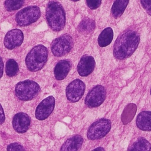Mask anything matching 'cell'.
<instances>
[{"label":"cell","instance_id":"1","mask_svg":"<svg viewBox=\"0 0 151 151\" xmlns=\"http://www.w3.org/2000/svg\"><path fill=\"white\" fill-rule=\"evenodd\" d=\"M140 42L139 33L127 29L121 33L116 39L113 47V55L118 60H124L131 56Z\"/></svg>","mask_w":151,"mask_h":151},{"label":"cell","instance_id":"2","mask_svg":"<svg viewBox=\"0 0 151 151\" xmlns=\"http://www.w3.org/2000/svg\"><path fill=\"white\" fill-rule=\"evenodd\" d=\"M45 17L48 26L53 31H60L64 28L65 24V13L58 2L51 0L48 2Z\"/></svg>","mask_w":151,"mask_h":151},{"label":"cell","instance_id":"3","mask_svg":"<svg viewBox=\"0 0 151 151\" xmlns=\"http://www.w3.org/2000/svg\"><path fill=\"white\" fill-rule=\"evenodd\" d=\"M47 59V48L40 44L33 47L27 55L25 58L26 66L30 71H38L44 66Z\"/></svg>","mask_w":151,"mask_h":151},{"label":"cell","instance_id":"4","mask_svg":"<svg viewBox=\"0 0 151 151\" xmlns=\"http://www.w3.org/2000/svg\"><path fill=\"white\" fill-rule=\"evenodd\" d=\"M40 91V87L35 81L26 80L18 83L15 88V93L18 99L28 101L35 98Z\"/></svg>","mask_w":151,"mask_h":151},{"label":"cell","instance_id":"5","mask_svg":"<svg viewBox=\"0 0 151 151\" xmlns=\"http://www.w3.org/2000/svg\"><path fill=\"white\" fill-rule=\"evenodd\" d=\"M40 15L41 11L38 6H29L17 12L15 21L20 27L27 26L36 22L40 18Z\"/></svg>","mask_w":151,"mask_h":151},{"label":"cell","instance_id":"6","mask_svg":"<svg viewBox=\"0 0 151 151\" xmlns=\"http://www.w3.org/2000/svg\"><path fill=\"white\" fill-rule=\"evenodd\" d=\"M73 46L72 37L67 34H63L53 40L51 50L55 57H61L70 51Z\"/></svg>","mask_w":151,"mask_h":151},{"label":"cell","instance_id":"7","mask_svg":"<svg viewBox=\"0 0 151 151\" xmlns=\"http://www.w3.org/2000/svg\"><path fill=\"white\" fill-rule=\"evenodd\" d=\"M111 122L107 119H101L94 122L89 127L87 137L89 140H96L106 136L111 129Z\"/></svg>","mask_w":151,"mask_h":151},{"label":"cell","instance_id":"8","mask_svg":"<svg viewBox=\"0 0 151 151\" xmlns=\"http://www.w3.org/2000/svg\"><path fill=\"white\" fill-rule=\"evenodd\" d=\"M106 91L104 87L101 85L94 87L87 94L85 99V104L90 108L97 107L104 101Z\"/></svg>","mask_w":151,"mask_h":151},{"label":"cell","instance_id":"9","mask_svg":"<svg viewBox=\"0 0 151 151\" xmlns=\"http://www.w3.org/2000/svg\"><path fill=\"white\" fill-rule=\"evenodd\" d=\"M85 84L79 79L71 81L67 87L65 94L67 99L73 103L78 101L83 96L85 91Z\"/></svg>","mask_w":151,"mask_h":151},{"label":"cell","instance_id":"10","mask_svg":"<svg viewBox=\"0 0 151 151\" xmlns=\"http://www.w3.org/2000/svg\"><path fill=\"white\" fill-rule=\"evenodd\" d=\"M54 107V97L52 96L46 97L37 106L35 110V117L39 120L46 119L51 114Z\"/></svg>","mask_w":151,"mask_h":151},{"label":"cell","instance_id":"11","mask_svg":"<svg viewBox=\"0 0 151 151\" xmlns=\"http://www.w3.org/2000/svg\"><path fill=\"white\" fill-rule=\"evenodd\" d=\"M24 40V34L19 29H13L9 31L5 35L4 44L5 48L13 50L21 45Z\"/></svg>","mask_w":151,"mask_h":151},{"label":"cell","instance_id":"12","mask_svg":"<svg viewBox=\"0 0 151 151\" xmlns=\"http://www.w3.org/2000/svg\"><path fill=\"white\" fill-rule=\"evenodd\" d=\"M31 123L29 116L23 112L17 113L12 119V126L14 130L19 133H23L27 131Z\"/></svg>","mask_w":151,"mask_h":151},{"label":"cell","instance_id":"13","mask_svg":"<svg viewBox=\"0 0 151 151\" xmlns=\"http://www.w3.org/2000/svg\"><path fill=\"white\" fill-rule=\"evenodd\" d=\"M95 65V60L92 56L84 55L81 58L77 67L78 73L82 77L87 76L92 73Z\"/></svg>","mask_w":151,"mask_h":151},{"label":"cell","instance_id":"14","mask_svg":"<svg viewBox=\"0 0 151 151\" xmlns=\"http://www.w3.org/2000/svg\"><path fill=\"white\" fill-rule=\"evenodd\" d=\"M71 68V63L68 60L58 61L54 70V76L58 80H62L66 77Z\"/></svg>","mask_w":151,"mask_h":151},{"label":"cell","instance_id":"15","mask_svg":"<svg viewBox=\"0 0 151 151\" xmlns=\"http://www.w3.org/2000/svg\"><path fill=\"white\" fill-rule=\"evenodd\" d=\"M136 125L143 131H151V111H143L136 119Z\"/></svg>","mask_w":151,"mask_h":151},{"label":"cell","instance_id":"16","mask_svg":"<svg viewBox=\"0 0 151 151\" xmlns=\"http://www.w3.org/2000/svg\"><path fill=\"white\" fill-rule=\"evenodd\" d=\"M83 143V137L78 134L74 135L68 139L62 145L61 150H78Z\"/></svg>","mask_w":151,"mask_h":151},{"label":"cell","instance_id":"17","mask_svg":"<svg viewBox=\"0 0 151 151\" xmlns=\"http://www.w3.org/2000/svg\"><path fill=\"white\" fill-rule=\"evenodd\" d=\"M113 38V31L111 28L107 27L104 29L98 37V44L101 47L109 45Z\"/></svg>","mask_w":151,"mask_h":151},{"label":"cell","instance_id":"18","mask_svg":"<svg viewBox=\"0 0 151 151\" xmlns=\"http://www.w3.org/2000/svg\"><path fill=\"white\" fill-rule=\"evenodd\" d=\"M129 2V0H115L111 8L112 16L115 18L120 17L124 12Z\"/></svg>","mask_w":151,"mask_h":151},{"label":"cell","instance_id":"19","mask_svg":"<svg viewBox=\"0 0 151 151\" xmlns=\"http://www.w3.org/2000/svg\"><path fill=\"white\" fill-rule=\"evenodd\" d=\"M96 27L95 22L90 18H85L80 22L77 27L78 31L83 34H89L91 33Z\"/></svg>","mask_w":151,"mask_h":151},{"label":"cell","instance_id":"20","mask_svg":"<svg viewBox=\"0 0 151 151\" xmlns=\"http://www.w3.org/2000/svg\"><path fill=\"white\" fill-rule=\"evenodd\" d=\"M136 111V106L133 103L129 104L125 107L122 115V120L124 124H127L133 118Z\"/></svg>","mask_w":151,"mask_h":151},{"label":"cell","instance_id":"21","mask_svg":"<svg viewBox=\"0 0 151 151\" xmlns=\"http://www.w3.org/2000/svg\"><path fill=\"white\" fill-rule=\"evenodd\" d=\"M151 149L150 143L145 139L139 137L133 145L129 147L128 150H150Z\"/></svg>","mask_w":151,"mask_h":151},{"label":"cell","instance_id":"22","mask_svg":"<svg viewBox=\"0 0 151 151\" xmlns=\"http://www.w3.org/2000/svg\"><path fill=\"white\" fill-rule=\"evenodd\" d=\"M19 70L18 63L14 59L8 60L5 65V73L9 77H14Z\"/></svg>","mask_w":151,"mask_h":151},{"label":"cell","instance_id":"23","mask_svg":"<svg viewBox=\"0 0 151 151\" xmlns=\"http://www.w3.org/2000/svg\"><path fill=\"white\" fill-rule=\"evenodd\" d=\"M25 0H5L4 6L8 11H13L19 9L24 4Z\"/></svg>","mask_w":151,"mask_h":151},{"label":"cell","instance_id":"24","mask_svg":"<svg viewBox=\"0 0 151 151\" xmlns=\"http://www.w3.org/2000/svg\"><path fill=\"white\" fill-rule=\"evenodd\" d=\"M101 3V0H86L87 6L91 9H96L99 8Z\"/></svg>","mask_w":151,"mask_h":151},{"label":"cell","instance_id":"25","mask_svg":"<svg viewBox=\"0 0 151 151\" xmlns=\"http://www.w3.org/2000/svg\"><path fill=\"white\" fill-rule=\"evenodd\" d=\"M141 5L146 12L151 15V0H140Z\"/></svg>","mask_w":151,"mask_h":151},{"label":"cell","instance_id":"26","mask_svg":"<svg viewBox=\"0 0 151 151\" xmlns=\"http://www.w3.org/2000/svg\"><path fill=\"white\" fill-rule=\"evenodd\" d=\"M6 150H25V149L21 145L18 143H12L9 144L7 146Z\"/></svg>","mask_w":151,"mask_h":151},{"label":"cell","instance_id":"27","mask_svg":"<svg viewBox=\"0 0 151 151\" xmlns=\"http://www.w3.org/2000/svg\"><path fill=\"white\" fill-rule=\"evenodd\" d=\"M5 116L4 111L2 106L0 104V125L2 124L5 122Z\"/></svg>","mask_w":151,"mask_h":151},{"label":"cell","instance_id":"28","mask_svg":"<svg viewBox=\"0 0 151 151\" xmlns=\"http://www.w3.org/2000/svg\"><path fill=\"white\" fill-rule=\"evenodd\" d=\"M4 62L1 58V57H0V78H1V77L3 75V73H4Z\"/></svg>","mask_w":151,"mask_h":151},{"label":"cell","instance_id":"29","mask_svg":"<svg viewBox=\"0 0 151 151\" xmlns=\"http://www.w3.org/2000/svg\"><path fill=\"white\" fill-rule=\"evenodd\" d=\"M94 150H104V149H103V148H102V147H97V148L94 149Z\"/></svg>","mask_w":151,"mask_h":151},{"label":"cell","instance_id":"30","mask_svg":"<svg viewBox=\"0 0 151 151\" xmlns=\"http://www.w3.org/2000/svg\"><path fill=\"white\" fill-rule=\"evenodd\" d=\"M72 1H74V2H77V1H78L79 0H71Z\"/></svg>","mask_w":151,"mask_h":151},{"label":"cell","instance_id":"31","mask_svg":"<svg viewBox=\"0 0 151 151\" xmlns=\"http://www.w3.org/2000/svg\"><path fill=\"white\" fill-rule=\"evenodd\" d=\"M150 95H151V89H150Z\"/></svg>","mask_w":151,"mask_h":151}]
</instances>
